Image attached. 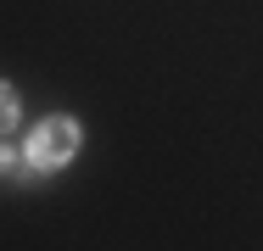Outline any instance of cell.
I'll use <instances>...</instances> for the list:
<instances>
[{"label": "cell", "mask_w": 263, "mask_h": 251, "mask_svg": "<svg viewBox=\"0 0 263 251\" xmlns=\"http://www.w3.org/2000/svg\"><path fill=\"white\" fill-rule=\"evenodd\" d=\"M73 151H79V129H73L67 117H51V123H40V129L28 134V162H34V168H62Z\"/></svg>", "instance_id": "6da1fadb"}, {"label": "cell", "mask_w": 263, "mask_h": 251, "mask_svg": "<svg viewBox=\"0 0 263 251\" xmlns=\"http://www.w3.org/2000/svg\"><path fill=\"white\" fill-rule=\"evenodd\" d=\"M11 123H17V95L0 84V129H11Z\"/></svg>", "instance_id": "7a4b0ae2"}, {"label": "cell", "mask_w": 263, "mask_h": 251, "mask_svg": "<svg viewBox=\"0 0 263 251\" xmlns=\"http://www.w3.org/2000/svg\"><path fill=\"white\" fill-rule=\"evenodd\" d=\"M6 162H11V156H6V151H0V168H6Z\"/></svg>", "instance_id": "3957f363"}]
</instances>
